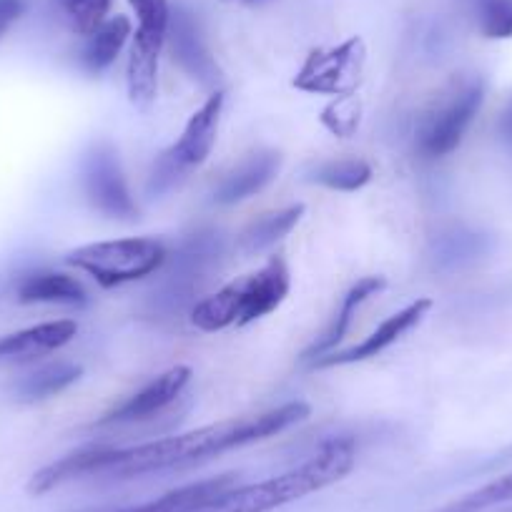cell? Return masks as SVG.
Returning <instances> with one entry per match:
<instances>
[{
  "mask_svg": "<svg viewBox=\"0 0 512 512\" xmlns=\"http://www.w3.org/2000/svg\"><path fill=\"white\" fill-rule=\"evenodd\" d=\"M309 412L312 407L307 402H289L262 415L231 417V420L214 422L186 435L164 437V440L144 442L136 447H88V450H81V472L83 477L96 475L128 480V477L151 475V472L174 470V467H189L236 450V447L279 435L297 422L307 420Z\"/></svg>",
  "mask_w": 512,
  "mask_h": 512,
  "instance_id": "cell-1",
  "label": "cell"
},
{
  "mask_svg": "<svg viewBox=\"0 0 512 512\" xmlns=\"http://www.w3.org/2000/svg\"><path fill=\"white\" fill-rule=\"evenodd\" d=\"M354 460L357 447L352 440H332L304 465L256 485L231 487L196 512H269L339 482L352 472Z\"/></svg>",
  "mask_w": 512,
  "mask_h": 512,
  "instance_id": "cell-2",
  "label": "cell"
},
{
  "mask_svg": "<svg viewBox=\"0 0 512 512\" xmlns=\"http://www.w3.org/2000/svg\"><path fill=\"white\" fill-rule=\"evenodd\" d=\"M292 287L284 256H272L262 269L234 279L219 292L199 302L191 312V324L201 332H221L226 327H246L272 314L287 299Z\"/></svg>",
  "mask_w": 512,
  "mask_h": 512,
  "instance_id": "cell-3",
  "label": "cell"
},
{
  "mask_svg": "<svg viewBox=\"0 0 512 512\" xmlns=\"http://www.w3.org/2000/svg\"><path fill=\"white\" fill-rule=\"evenodd\" d=\"M485 101V81L472 73L455 76L435 101L425 108L417 123L415 146L425 159H442L462 144V136L475 121Z\"/></svg>",
  "mask_w": 512,
  "mask_h": 512,
  "instance_id": "cell-4",
  "label": "cell"
},
{
  "mask_svg": "<svg viewBox=\"0 0 512 512\" xmlns=\"http://www.w3.org/2000/svg\"><path fill=\"white\" fill-rule=\"evenodd\" d=\"M166 259L169 251L156 239H113L68 251L66 264L86 272L103 289H113L159 272Z\"/></svg>",
  "mask_w": 512,
  "mask_h": 512,
  "instance_id": "cell-5",
  "label": "cell"
},
{
  "mask_svg": "<svg viewBox=\"0 0 512 512\" xmlns=\"http://www.w3.org/2000/svg\"><path fill=\"white\" fill-rule=\"evenodd\" d=\"M221 111H224V93L214 91L206 98L204 106L191 113L189 123L181 131V139L156 161L149 181L151 194L171 189L186 171L196 169L209 159L216 144V134H219Z\"/></svg>",
  "mask_w": 512,
  "mask_h": 512,
  "instance_id": "cell-6",
  "label": "cell"
},
{
  "mask_svg": "<svg viewBox=\"0 0 512 512\" xmlns=\"http://www.w3.org/2000/svg\"><path fill=\"white\" fill-rule=\"evenodd\" d=\"M367 46L362 38H349L334 48H317L307 56L294 78V88L304 93L354 96L362 83Z\"/></svg>",
  "mask_w": 512,
  "mask_h": 512,
  "instance_id": "cell-7",
  "label": "cell"
},
{
  "mask_svg": "<svg viewBox=\"0 0 512 512\" xmlns=\"http://www.w3.org/2000/svg\"><path fill=\"white\" fill-rule=\"evenodd\" d=\"M83 191L96 211L108 219H139V204L131 196L126 174L111 144H96L83 161Z\"/></svg>",
  "mask_w": 512,
  "mask_h": 512,
  "instance_id": "cell-8",
  "label": "cell"
},
{
  "mask_svg": "<svg viewBox=\"0 0 512 512\" xmlns=\"http://www.w3.org/2000/svg\"><path fill=\"white\" fill-rule=\"evenodd\" d=\"M169 36V23L139 21L131 56H128V98L141 111H149L159 88V58Z\"/></svg>",
  "mask_w": 512,
  "mask_h": 512,
  "instance_id": "cell-9",
  "label": "cell"
},
{
  "mask_svg": "<svg viewBox=\"0 0 512 512\" xmlns=\"http://www.w3.org/2000/svg\"><path fill=\"white\" fill-rule=\"evenodd\" d=\"M189 379L191 369L184 367V364H176V367L166 369V372L159 374L154 382L146 384L144 390L131 395L128 400H123L121 405L113 407L111 412H106V415L98 420V425H131V422H141L159 415L161 410H166V407L184 392Z\"/></svg>",
  "mask_w": 512,
  "mask_h": 512,
  "instance_id": "cell-10",
  "label": "cell"
},
{
  "mask_svg": "<svg viewBox=\"0 0 512 512\" xmlns=\"http://www.w3.org/2000/svg\"><path fill=\"white\" fill-rule=\"evenodd\" d=\"M432 309L430 299H417V302L407 304L405 309H400L397 314L384 319L377 329H374L369 337H364L362 342L354 344V347L344 349V352L337 354H324V357L314 359L312 367L314 369H324V367H342V364H354L362 362V359L377 357L379 352H384L387 347L402 339V334H407L410 329H415L422 319L427 317V312Z\"/></svg>",
  "mask_w": 512,
  "mask_h": 512,
  "instance_id": "cell-11",
  "label": "cell"
},
{
  "mask_svg": "<svg viewBox=\"0 0 512 512\" xmlns=\"http://www.w3.org/2000/svg\"><path fill=\"white\" fill-rule=\"evenodd\" d=\"M171 41V53H174V61H179V66L189 73L194 81H199L201 86L214 88L221 81V71L216 66V61L211 58L209 48H206L204 38H201L199 23H196L194 13L189 8L179 6L171 13L169 21V36Z\"/></svg>",
  "mask_w": 512,
  "mask_h": 512,
  "instance_id": "cell-12",
  "label": "cell"
},
{
  "mask_svg": "<svg viewBox=\"0 0 512 512\" xmlns=\"http://www.w3.org/2000/svg\"><path fill=\"white\" fill-rule=\"evenodd\" d=\"M221 256V234L219 231H196L181 244V249L174 254V267H171L169 279H166V299L174 302V297L184 299L181 294L191 292L194 279L209 272Z\"/></svg>",
  "mask_w": 512,
  "mask_h": 512,
  "instance_id": "cell-13",
  "label": "cell"
},
{
  "mask_svg": "<svg viewBox=\"0 0 512 512\" xmlns=\"http://www.w3.org/2000/svg\"><path fill=\"white\" fill-rule=\"evenodd\" d=\"M279 166H282V156L277 151H256V154H249L239 166H234L224 176V181H221L214 194L216 204L231 206L256 196L264 186L272 184Z\"/></svg>",
  "mask_w": 512,
  "mask_h": 512,
  "instance_id": "cell-14",
  "label": "cell"
},
{
  "mask_svg": "<svg viewBox=\"0 0 512 512\" xmlns=\"http://www.w3.org/2000/svg\"><path fill=\"white\" fill-rule=\"evenodd\" d=\"M236 482H239V475L229 472V475L209 477V480L179 487V490H171L166 492V495L156 497V500L141 502V505H128V507H116V510H98V512H196L204 505H209L211 500H216L221 492L236 487Z\"/></svg>",
  "mask_w": 512,
  "mask_h": 512,
  "instance_id": "cell-15",
  "label": "cell"
},
{
  "mask_svg": "<svg viewBox=\"0 0 512 512\" xmlns=\"http://www.w3.org/2000/svg\"><path fill=\"white\" fill-rule=\"evenodd\" d=\"M76 332V322L61 319V322L36 324V327L23 329V332L0 337V362H8V359H33L41 357V354L56 352L63 344L71 342Z\"/></svg>",
  "mask_w": 512,
  "mask_h": 512,
  "instance_id": "cell-16",
  "label": "cell"
},
{
  "mask_svg": "<svg viewBox=\"0 0 512 512\" xmlns=\"http://www.w3.org/2000/svg\"><path fill=\"white\" fill-rule=\"evenodd\" d=\"M18 302L23 304H66L81 307L88 302V294L81 282L61 272L28 274L18 287Z\"/></svg>",
  "mask_w": 512,
  "mask_h": 512,
  "instance_id": "cell-17",
  "label": "cell"
},
{
  "mask_svg": "<svg viewBox=\"0 0 512 512\" xmlns=\"http://www.w3.org/2000/svg\"><path fill=\"white\" fill-rule=\"evenodd\" d=\"M384 284H387V282H384L382 277L359 279V282L354 284L352 289H349L347 297H344L342 309H339L337 317H334L332 324L324 329L322 337H319L317 342H314L312 347L304 352L302 359H312V362H314V359H319V357H324L327 352H332V349L337 347L339 342H342L344 334L349 332V327H352V319H354V314H357V309L362 307V304L367 302L369 297H374L377 292H382Z\"/></svg>",
  "mask_w": 512,
  "mask_h": 512,
  "instance_id": "cell-18",
  "label": "cell"
},
{
  "mask_svg": "<svg viewBox=\"0 0 512 512\" xmlns=\"http://www.w3.org/2000/svg\"><path fill=\"white\" fill-rule=\"evenodd\" d=\"M302 216H304V204H294V206H287V209L262 214L259 219H254L244 231H241L239 241H236V249H239L244 256L262 254L264 249H269V246H274L277 241H282L284 236L299 224Z\"/></svg>",
  "mask_w": 512,
  "mask_h": 512,
  "instance_id": "cell-19",
  "label": "cell"
},
{
  "mask_svg": "<svg viewBox=\"0 0 512 512\" xmlns=\"http://www.w3.org/2000/svg\"><path fill=\"white\" fill-rule=\"evenodd\" d=\"M131 36V21L126 16H116L103 23L96 33H91L81 51V63L86 71L101 73L118 58L121 48Z\"/></svg>",
  "mask_w": 512,
  "mask_h": 512,
  "instance_id": "cell-20",
  "label": "cell"
},
{
  "mask_svg": "<svg viewBox=\"0 0 512 512\" xmlns=\"http://www.w3.org/2000/svg\"><path fill=\"white\" fill-rule=\"evenodd\" d=\"M81 372V367L68 362L46 364V367L36 369V372H31L28 377H23L21 382L13 387V395H16L18 402L48 400V397L61 395V392L68 390L71 384H76Z\"/></svg>",
  "mask_w": 512,
  "mask_h": 512,
  "instance_id": "cell-21",
  "label": "cell"
},
{
  "mask_svg": "<svg viewBox=\"0 0 512 512\" xmlns=\"http://www.w3.org/2000/svg\"><path fill=\"white\" fill-rule=\"evenodd\" d=\"M372 179V166L362 159H337L314 166L312 181L332 191H359Z\"/></svg>",
  "mask_w": 512,
  "mask_h": 512,
  "instance_id": "cell-22",
  "label": "cell"
},
{
  "mask_svg": "<svg viewBox=\"0 0 512 512\" xmlns=\"http://www.w3.org/2000/svg\"><path fill=\"white\" fill-rule=\"evenodd\" d=\"M485 246V236L475 234V231H445V234L437 236L435 241V262L445 269L462 267V264L472 262V259H477L480 254H485Z\"/></svg>",
  "mask_w": 512,
  "mask_h": 512,
  "instance_id": "cell-23",
  "label": "cell"
},
{
  "mask_svg": "<svg viewBox=\"0 0 512 512\" xmlns=\"http://www.w3.org/2000/svg\"><path fill=\"white\" fill-rule=\"evenodd\" d=\"M505 502H512V472L487 482L480 490L450 502V505H445L437 512H485L490 510V507L505 505Z\"/></svg>",
  "mask_w": 512,
  "mask_h": 512,
  "instance_id": "cell-24",
  "label": "cell"
},
{
  "mask_svg": "<svg viewBox=\"0 0 512 512\" xmlns=\"http://www.w3.org/2000/svg\"><path fill=\"white\" fill-rule=\"evenodd\" d=\"M113 0H56L71 28L81 36H91L106 23Z\"/></svg>",
  "mask_w": 512,
  "mask_h": 512,
  "instance_id": "cell-25",
  "label": "cell"
},
{
  "mask_svg": "<svg viewBox=\"0 0 512 512\" xmlns=\"http://www.w3.org/2000/svg\"><path fill=\"white\" fill-rule=\"evenodd\" d=\"M475 18L485 38H512V0H475Z\"/></svg>",
  "mask_w": 512,
  "mask_h": 512,
  "instance_id": "cell-26",
  "label": "cell"
},
{
  "mask_svg": "<svg viewBox=\"0 0 512 512\" xmlns=\"http://www.w3.org/2000/svg\"><path fill=\"white\" fill-rule=\"evenodd\" d=\"M359 121H362V106L354 96H339L322 111L324 128H329L339 139H349L357 134Z\"/></svg>",
  "mask_w": 512,
  "mask_h": 512,
  "instance_id": "cell-27",
  "label": "cell"
},
{
  "mask_svg": "<svg viewBox=\"0 0 512 512\" xmlns=\"http://www.w3.org/2000/svg\"><path fill=\"white\" fill-rule=\"evenodd\" d=\"M134 6L139 21H169V0H128Z\"/></svg>",
  "mask_w": 512,
  "mask_h": 512,
  "instance_id": "cell-28",
  "label": "cell"
},
{
  "mask_svg": "<svg viewBox=\"0 0 512 512\" xmlns=\"http://www.w3.org/2000/svg\"><path fill=\"white\" fill-rule=\"evenodd\" d=\"M23 0H0V36L21 18Z\"/></svg>",
  "mask_w": 512,
  "mask_h": 512,
  "instance_id": "cell-29",
  "label": "cell"
},
{
  "mask_svg": "<svg viewBox=\"0 0 512 512\" xmlns=\"http://www.w3.org/2000/svg\"><path fill=\"white\" fill-rule=\"evenodd\" d=\"M497 131H500V136L505 139V144L512 146V96H510V101H507V106L502 108V116H500V123H497Z\"/></svg>",
  "mask_w": 512,
  "mask_h": 512,
  "instance_id": "cell-30",
  "label": "cell"
},
{
  "mask_svg": "<svg viewBox=\"0 0 512 512\" xmlns=\"http://www.w3.org/2000/svg\"><path fill=\"white\" fill-rule=\"evenodd\" d=\"M497 512H512V507H502V510H497Z\"/></svg>",
  "mask_w": 512,
  "mask_h": 512,
  "instance_id": "cell-31",
  "label": "cell"
}]
</instances>
